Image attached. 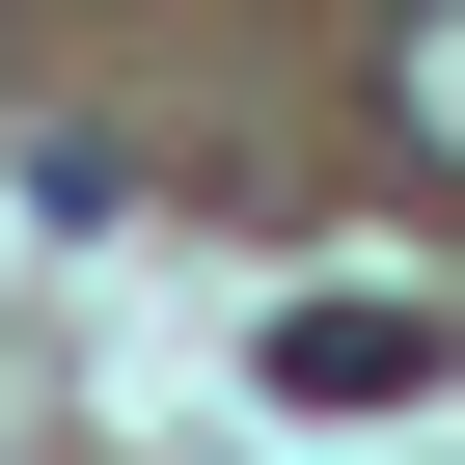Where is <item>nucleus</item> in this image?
<instances>
[{
	"mask_svg": "<svg viewBox=\"0 0 465 465\" xmlns=\"http://www.w3.org/2000/svg\"><path fill=\"white\" fill-rule=\"evenodd\" d=\"M383 164L465 192V0H411V28H383Z\"/></svg>",
	"mask_w": 465,
	"mask_h": 465,
	"instance_id": "1",
	"label": "nucleus"
},
{
	"mask_svg": "<svg viewBox=\"0 0 465 465\" xmlns=\"http://www.w3.org/2000/svg\"><path fill=\"white\" fill-rule=\"evenodd\" d=\"M411 356H438V329H411V302H302V329H274V383H302V411H383V383H411Z\"/></svg>",
	"mask_w": 465,
	"mask_h": 465,
	"instance_id": "2",
	"label": "nucleus"
}]
</instances>
